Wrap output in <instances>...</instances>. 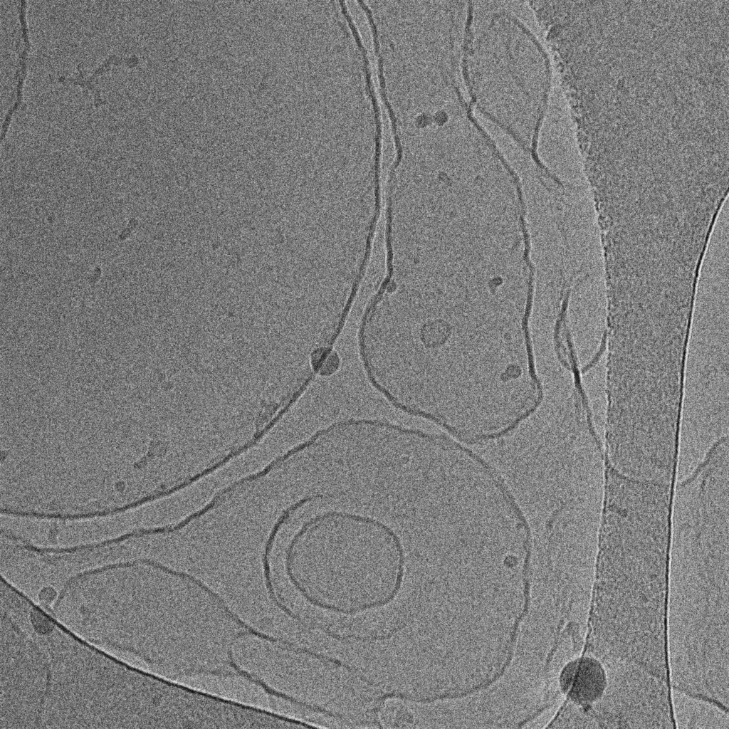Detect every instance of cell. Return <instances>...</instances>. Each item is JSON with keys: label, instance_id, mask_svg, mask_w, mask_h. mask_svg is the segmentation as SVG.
Segmentation results:
<instances>
[{"label": "cell", "instance_id": "cell-1", "mask_svg": "<svg viewBox=\"0 0 729 729\" xmlns=\"http://www.w3.org/2000/svg\"><path fill=\"white\" fill-rule=\"evenodd\" d=\"M562 685L571 699L582 706L598 701L607 685L602 665L595 659L585 657L570 664L563 672Z\"/></svg>", "mask_w": 729, "mask_h": 729}, {"label": "cell", "instance_id": "cell-2", "mask_svg": "<svg viewBox=\"0 0 729 729\" xmlns=\"http://www.w3.org/2000/svg\"><path fill=\"white\" fill-rule=\"evenodd\" d=\"M228 655H229V660H230L229 664H230L231 666H232L236 671L237 673H238L239 674H241L243 677L246 678L247 679H248L249 681H251L253 683H256L257 685L261 686L265 690V691H266L268 693H269L271 695L276 696L279 697V698H283L284 700L290 701V702H292V703H293L295 704H297V705H299V706H304V707L308 708V709H310L311 710H313L315 712L325 713V714H326V715H327L329 716H331V717H337V716H338V717L341 718V715L337 714V713L334 714V713H332L331 712H329V711H327V710H325V709H323V708H322L320 707L313 706L307 704L305 703L298 701L296 699L293 698V697H290V696H289L288 695H285V694H284L283 693L276 691L271 688L270 687H268L262 681L256 679V678H253V677L252 676H251L249 673H248L247 672H246V671L241 670V668H239L238 667V666L236 664V663L234 661V659L232 658V654H231V651H229Z\"/></svg>", "mask_w": 729, "mask_h": 729}]
</instances>
